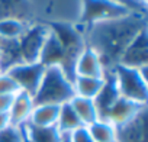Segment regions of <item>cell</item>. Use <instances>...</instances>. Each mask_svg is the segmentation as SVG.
I'll list each match as a JSON object with an SVG mask.
<instances>
[{"label": "cell", "mask_w": 148, "mask_h": 142, "mask_svg": "<svg viewBox=\"0 0 148 142\" xmlns=\"http://www.w3.org/2000/svg\"><path fill=\"white\" fill-rule=\"evenodd\" d=\"M82 26V25H80ZM86 46L96 51L106 68L112 70L119 64L121 57L129 44L148 28L145 12H131L122 18L82 26Z\"/></svg>", "instance_id": "cell-1"}, {"label": "cell", "mask_w": 148, "mask_h": 142, "mask_svg": "<svg viewBox=\"0 0 148 142\" xmlns=\"http://www.w3.org/2000/svg\"><path fill=\"white\" fill-rule=\"evenodd\" d=\"M34 22L52 23H79L83 0H26Z\"/></svg>", "instance_id": "cell-2"}, {"label": "cell", "mask_w": 148, "mask_h": 142, "mask_svg": "<svg viewBox=\"0 0 148 142\" xmlns=\"http://www.w3.org/2000/svg\"><path fill=\"white\" fill-rule=\"evenodd\" d=\"M74 97L71 79L60 67L45 68L41 84L34 94V104H65Z\"/></svg>", "instance_id": "cell-3"}, {"label": "cell", "mask_w": 148, "mask_h": 142, "mask_svg": "<svg viewBox=\"0 0 148 142\" xmlns=\"http://www.w3.org/2000/svg\"><path fill=\"white\" fill-rule=\"evenodd\" d=\"M109 71L121 97L139 104H148L147 68H131L118 64Z\"/></svg>", "instance_id": "cell-4"}, {"label": "cell", "mask_w": 148, "mask_h": 142, "mask_svg": "<svg viewBox=\"0 0 148 142\" xmlns=\"http://www.w3.org/2000/svg\"><path fill=\"white\" fill-rule=\"evenodd\" d=\"M131 12L136 10H132L126 5H122L115 0H83L79 25L90 26L93 23L122 18Z\"/></svg>", "instance_id": "cell-5"}, {"label": "cell", "mask_w": 148, "mask_h": 142, "mask_svg": "<svg viewBox=\"0 0 148 142\" xmlns=\"http://www.w3.org/2000/svg\"><path fill=\"white\" fill-rule=\"evenodd\" d=\"M49 35V25L31 22L18 39V49L22 62H38L41 49Z\"/></svg>", "instance_id": "cell-6"}, {"label": "cell", "mask_w": 148, "mask_h": 142, "mask_svg": "<svg viewBox=\"0 0 148 142\" xmlns=\"http://www.w3.org/2000/svg\"><path fill=\"white\" fill-rule=\"evenodd\" d=\"M5 73L13 79L19 91H25L34 97L44 77L45 67L39 62H18L5 70Z\"/></svg>", "instance_id": "cell-7"}, {"label": "cell", "mask_w": 148, "mask_h": 142, "mask_svg": "<svg viewBox=\"0 0 148 142\" xmlns=\"http://www.w3.org/2000/svg\"><path fill=\"white\" fill-rule=\"evenodd\" d=\"M119 64L131 68H148V28L129 44Z\"/></svg>", "instance_id": "cell-8"}, {"label": "cell", "mask_w": 148, "mask_h": 142, "mask_svg": "<svg viewBox=\"0 0 148 142\" xmlns=\"http://www.w3.org/2000/svg\"><path fill=\"white\" fill-rule=\"evenodd\" d=\"M147 107V104H139L136 102L128 100L125 97H118V100L110 106V109L106 112V115L102 117L108 122H110L113 126L119 128L125 123H128L129 120H132L141 110H144Z\"/></svg>", "instance_id": "cell-9"}, {"label": "cell", "mask_w": 148, "mask_h": 142, "mask_svg": "<svg viewBox=\"0 0 148 142\" xmlns=\"http://www.w3.org/2000/svg\"><path fill=\"white\" fill-rule=\"evenodd\" d=\"M74 76L80 77H93V79H103L106 76V68L96 51L89 46L80 52L76 65H74ZM73 76V77H74Z\"/></svg>", "instance_id": "cell-10"}, {"label": "cell", "mask_w": 148, "mask_h": 142, "mask_svg": "<svg viewBox=\"0 0 148 142\" xmlns=\"http://www.w3.org/2000/svg\"><path fill=\"white\" fill-rule=\"evenodd\" d=\"M147 116L148 106L141 110L132 120L116 128V142H148Z\"/></svg>", "instance_id": "cell-11"}, {"label": "cell", "mask_w": 148, "mask_h": 142, "mask_svg": "<svg viewBox=\"0 0 148 142\" xmlns=\"http://www.w3.org/2000/svg\"><path fill=\"white\" fill-rule=\"evenodd\" d=\"M64 61H65V51H64L60 39L57 38V35L49 28V35L45 39V44L41 49L38 62L42 64L45 68H48V67H60L61 68Z\"/></svg>", "instance_id": "cell-12"}, {"label": "cell", "mask_w": 148, "mask_h": 142, "mask_svg": "<svg viewBox=\"0 0 148 142\" xmlns=\"http://www.w3.org/2000/svg\"><path fill=\"white\" fill-rule=\"evenodd\" d=\"M32 109H34L32 96H29L25 91H18L13 96L12 106H10V109L8 112L9 119H10V125L19 126V128L26 125L28 120H29V116L32 113Z\"/></svg>", "instance_id": "cell-13"}, {"label": "cell", "mask_w": 148, "mask_h": 142, "mask_svg": "<svg viewBox=\"0 0 148 142\" xmlns=\"http://www.w3.org/2000/svg\"><path fill=\"white\" fill-rule=\"evenodd\" d=\"M68 103L73 107L74 113L77 115L82 126H86L87 128V126H90L93 122H96L99 119V112H97V107H96L93 99H86V97L74 96Z\"/></svg>", "instance_id": "cell-14"}, {"label": "cell", "mask_w": 148, "mask_h": 142, "mask_svg": "<svg viewBox=\"0 0 148 142\" xmlns=\"http://www.w3.org/2000/svg\"><path fill=\"white\" fill-rule=\"evenodd\" d=\"M22 129L29 142H64L65 138L57 126H34L26 123Z\"/></svg>", "instance_id": "cell-15"}, {"label": "cell", "mask_w": 148, "mask_h": 142, "mask_svg": "<svg viewBox=\"0 0 148 142\" xmlns=\"http://www.w3.org/2000/svg\"><path fill=\"white\" fill-rule=\"evenodd\" d=\"M119 97V93L116 90V86H115V81H113V77L110 74V71H106V76H105V86L103 89L100 90V93L96 96L95 99V104L97 107V112H99V119H102L106 112L110 109V106L118 100Z\"/></svg>", "instance_id": "cell-16"}, {"label": "cell", "mask_w": 148, "mask_h": 142, "mask_svg": "<svg viewBox=\"0 0 148 142\" xmlns=\"http://www.w3.org/2000/svg\"><path fill=\"white\" fill-rule=\"evenodd\" d=\"M73 90L74 96L86 97V99H96V96L100 93V90L105 86V77L103 79H93V77H80L74 76L73 80Z\"/></svg>", "instance_id": "cell-17"}, {"label": "cell", "mask_w": 148, "mask_h": 142, "mask_svg": "<svg viewBox=\"0 0 148 142\" xmlns=\"http://www.w3.org/2000/svg\"><path fill=\"white\" fill-rule=\"evenodd\" d=\"M3 18H18L26 22H34L26 0H0V19Z\"/></svg>", "instance_id": "cell-18"}, {"label": "cell", "mask_w": 148, "mask_h": 142, "mask_svg": "<svg viewBox=\"0 0 148 142\" xmlns=\"http://www.w3.org/2000/svg\"><path fill=\"white\" fill-rule=\"evenodd\" d=\"M60 113L57 104H34L28 123L34 126H55Z\"/></svg>", "instance_id": "cell-19"}, {"label": "cell", "mask_w": 148, "mask_h": 142, "mask_svg": "<svg viewBox=\"0 0 148 142\" xmlns=\"http://www.w3.org/2000/svg\"><path fill=\"white\" fill-rule=\"evenodd\" d=\"M31 22L18 18L0 19V42H16Z\"/></svg>", "instance_id": "cell-20"}, {"label": "cell", "mask_w": 148, "mask_h": 142, "mask_svg": "<svg viewBox=\"0 0 148 142\" xmlns=\"http://www.w3.org/2000/svg\"><path fill=\"white\" fill-rule=\"evenodd\" d=\"M58 130L67 136L68 133H71L73 130H76L77 128L82 126L77 115L74 113L73 107L70 106V103H65V104H61L60 106V113H58V119H57V125Z\"/></svg>", "instance_id": "cell-21"}, {"label": "cell", "mask_w": 148, "mask_h": 142, "mask_svg": "<svg viewBox=\"0 0 148 142\" xmlns=\"http://www.w3.org/2000/svg\"><path fill=\"white\" fill-rule=\"evenodd\" d=\"M87 129L93 142H116V126L105 119H97Z\"/></svg>", "instance_id": "cell-22"}, {"label": "cell", "mask_w": 148, "mask_h": 142, "mask_svg": "<svg viewBox=\"0 0 148 142\" xmlns=\"http://www.w3.org/2000/svg\"><path fill=\"white\" fill-rule=\"evenodd\" d=\"M0 142H25L23 129L19 126H8L0 132Z\"/></svg>", "instance_id": "cell-23"}, {"label": "cell", "mask_w": 148, "mask_h": 142, "mask_svg": "<svg viewBox=\"0 0 148 142\" xmlns=\"http://www.w3.org/2000/svg\"><path fill=\"white\" fill-rule=\"evenodd\" d=\"M19 91V87L16 86V83L13 81V79L2 71L0 73V94H16Z\"/></svg>", "instance_id": "cell-24"}, {"label": "cell", "mask_w": 148, "mask_h": 142, "mask_svg": "<svg viewBox=\"0 0 148 142\" xmlns=\"http://www.w3.org/2000/svg\"><path fill=\"white\" fill-rule=\"evenodd\" d=\"M65 138H67L68 142H93V139H92V136L89 133V129L86 126L77 128L76 130H73L71 133H68Z\"/></svg>", "instance_id": "cell-25"}, {"label": "cell", "mask_w": 148, "mask_h": 142, "mask_svg": "<svg viewBox=\"0 0 148 142\" xmlns=\"http://www.w3.org/2000/svg\"><path fill=\"white\" fill-rule=\"evenodd\" d=\"M15 94H0V113H8Z\"/></svg>", "instance_id": "cell-26"}, {"label": "cell", "mask_w": 148, "mask_h": 142, "mask_svg": "<svg viewBox=\"0 0 148 142\" xmlns=\"http://www.w3.org/2000/svg\"><path fill=\"white\" fill-rule=\"evenodd\" d=\"M8 126H10V119L8 113H0V132L3 129H6Z\"/></svg>", "instance_id": "cell-27"}, {"label": "cell", "mask_w": 148, "mask_h": 142, "mask_svg": "<svg viewBox=\"0 0 148 142\" xmlns=\"http://www.w3.org/2000/svg\"><path fill=\"white\" fill-rule=\"evenodd\" d=\"M115 2H119V3H122V5H126L129 9H132V10H136V12H145V10H141L139 8H136L134 3H131L129 0H115ZM147 13V12H145Z\"/></svg>", "instance_id": "cell-28"}, {"label": "cell", "mask_w": 148, "mask_h": 142, "mask_svg": "<svg viewBox=\"0 0 148 142\" xmlns=\"http://www.w3.org/2000/svg\"><path fill=\"white\" fill-rule=\"evenodd\" d=\"M131 3H134L136 8H139L141 10H145L147 12V0H129Z\"/></svg>", "instance_id": "cell-29"}, {"label": "cell", "mask_w": 148, "mask_h": 142, "mask_svg": "<svg viewBox=\"0 0 148 142\" xmlns=\"http://www.w3.org/2000/svg\"><path fill=\"white\" fill-rule=\"evenodd\" d=\"M2 59H3V49H2V45H0V64H2Z\"/></svg>", "instance_id": "cell-30"}, {"label": "cell", "mask_w": 148, "mask_h": 142, "mask_svg": "<svg viewBox=\"0 0 148 142\" xmlns=\"http://www.w3.org/2000/svg\"><path fill=\"white\" fill-rule=\"evenodd\" d=\"M64 142H68V141H67V138H64Z\"/></svg>", "instance_id": "cell-31"}, {"label": "cell", "mask_w": 148, "mask_h": 142, "mask_svg": "<svg viewBox=\"0 0 148 142\" xmlns=\"http://www.w3.org/2000/svg\"><path fill=\"white\" fill-rule=\"evenodd\" d=\"M25 142H29V141H28V139H26V138H25Z\"/></svg>", "instance_id": "cell-32"}, {"label": "cell", "mask_w": 148, "mask_h": 142, "mask_svg": "<svg viewBox=\"0 0 148 142\" xmlns=\"http://www.w3.org/2000/svg\"><path fill=\"white\" fill-rule=\"evenodd\" d=\"M0 73H2V68H0Z\"/></svg>", "instance_id": "cell-33"}]
</instances>
